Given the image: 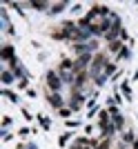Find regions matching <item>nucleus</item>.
I'll return each mask as SVG.
<instances>
[{
    "label": "nucleus",
    "instance_id": "8",
    "mask_svg": "<svg viewBox=\"0 0 138 149\" xmlns=\"http://www.w3.org/2000/svg\"><path fill=\"white\" fill-rule=\"evenodd\" d=\"M65 9V2H56V5H51V13H58Z\"/></svg>",
    "mask_w": 138,
    "mask_h": 149
},
{
    "label": "nucleus",
    "instance_id": "15",
    "mask_svg": "<svg viewBox=\"0 0 138 149\" xmlns=\"http://www.w3.org/2000/svg\"><path fill=\"white\" fill-rule=\"evenodd\" d=\"M18 149H36L33 145H29V147H18Z\"/></svg>",
    "mask_w": 138,
    "mask_h": 149
},
{
    "label": "nucleus",
    "instance_id": "2",
    "mask_svg": "<svg viewBox=\"0 0 138 149\" xmlns=\"http://www.w3.org/2000/svg\"><path fill=\"white\" fill-rule=\"evenodd\" d=\"M47 85H49V89H54V93H58V89L63 85V78L58 76V71H49L47 74Z\"/></svg>",
    "mask_w": 138,
    "mask_h": 149
},
{
    "label": "nucleus",
    "instance_id": "10",
    "mask_svg": "<svg viewBox=\"0 0 138 149\" xmlns=\"http://www.w3.org/2000/svg\"><path fill=\"white\" fill-rule=\"evenodd\" d=\"M114 125H116V127H123V116H120V113H114Z\"/></svg>",
    "mask_w": 138,
    "mask_h": 149
},
{
    "label": "nucleus",
    "instance_id": "4",
    "mask_svg": "<svg viewBox=\"0 0 138 149\" xmlns=\"http://www.w3.org/2000/svg\"><path fill=\"white\" fill-rule=\"evenodd\" d=\"M80 105H82V96L78 91H74V98H71L69 107H71V109H80Z\"/></svg>",
    "mask_w": 138,
    "mask_h": 149
},
{
    "label": "nucleus",
    "instance_id": "6",
    "mask_svg": "<svg viewBox=\"0 0 138 149\" xmlns=\"http://www.w3.org/2000/svg\"><path fill=\"white\" fill-rule=\"evenodd\" d=\"M109 51H123V42H120V40H114V42H109Z\"/></svg>",
    "mask_w": 138,
    "mask_h": 149
},
{
    "label": "nucleus",
    "instance_id": "5",
    "mask_svg": "<svg viewBox=\"0 0 138 149\" xmlns=\"http://www.w3.org/2000/svg\"><path fill=\"white\" fill-rule=\"evenodd\" d=\"M0 56H2V60L13 62V47H11V45H7L5 49H2V54H0Z\"/></svg>",
    "mask_w": 138,
    "mask_h": 149
},
{
    "label": "nucleus",
    "instance_id": "13",
    "mask_svg": "<svg viewBox=\"0 0 138 149\" xmlns=\"http://www.w3.org/2000/svg\"><path fill=\"white\" fill-rule=\"evenodd\" d=\"M38 118H40V125H43L45 129H49V120H47V118H43V116H38Z\"/></svg>",
    "mask_w": 138,
    "mask_h": 149
},
{
    "label": "nucleus",
    "instance_id": "16",
    "mask_svg": "<svg viewBox=\"0 0 138 149\" xmlns=\"http://www.w3.org/2000/svg\"><path fill=\"white\" fill-rule=\"evenodd\" d=\"M134 149H138V140H136V143H134Z\"/></svg>",
    "mask_w": 138,
    "mask_h": 149
},
{
    "label": "nucleus",
    "instance_id": "14",
    "mask_svg": "<svg viewBox=\"0 0 138 149\" xmlns=\"http://www.w3.org/2000/svg\"><path fill=\"white\" fill-rule=\"evenodd\" d=\"M123 140H125V143H132L134 136H132V134H123Z\"/></svg>",
    "mask_w": 138,
    "mask_h": 149
},
{
    "label": "nucleus",
    "instance_id": "3",
    "mask_svg": "<svg viewBox=\"0 0 138 149\" xmlns=\"http://www.w3.org/2000/svg\"><path fill=\"white\" fill-rule=\"evenodd\" d=\"M49 105L56 107V109L63 107V98H60V93H51V96H49Z\"/></svg>",
    "mask_w": 138,
    "mask_h": 149
},
{
    "label": "nucleus",
    "instance_id": "7",
    "mask_svg": "<svg viewBox=\"0 0 138 149\" xmlns=\"http://www.w3.org/2000/svg\"><path fill=\"white\" fill-rule=\"evenodd\" d=\"M2 82H5V85H11L13 82V74L11 71H2Z\"/></svg>",
    "mask_w": 138,
    "mask_h": 149
},
{
    "label": "nucleus",
    "instance_id": "9",
    "mask_svg": "<svg viewBox=\"0 0 138 149\" xmlns=\"http://www.w3.org/2000/svg\"><path fill=\"white\" fill-rule=\"evenodd\" d=\"M107 147H109V138H102L100 143L96 145V149H107Z\"/></svg>",
    "mask_w": 138,
    "mask_h": 149
},
{
    "label": "nucleus",
    "instance_id": "1",
    "mask_svg": "<svg viewBox=\"0 0 138 149\" xmlns=\"http://www.w3.org/2000/svg\"><path fill=\"white\" fill-rule=\"evenodd\" d=\"M58 76L63 78V82H74L76 80V67L71 60H63L60 69H58Z\"/></svg>",
    "mask_w": 138,
    "mask_h": 149
},
{
    "label": "nucleus",
    "instance_id": "12",
    "mask_svg": "<svg viewBox=\"0 0 138 149\" xmlns=\"http://www.w3.org/2000/svg\"><path fill=\"white\" fill-rule=\"evenodd\" d=\"M31 7H36V9H45V7H49L47 2H31Z\"/></svg>",
    "mask_w": 138,
    "mask_h": 149
},
{
    "label": "nucleus",
    "instance_id": "11",
    "mask_svg": "<svg viewBox=\"0 0 138 149\" xmlns=\"http://www.w3.org/2000/svg\"><path fill=\"white\" fill-rule=\"evenodd\" d=\"M123 93H125L127 98H129V96H132V89H129V85H127V82H125V85H123Z\"/></svg>",
    "mask_w": 138,
    "mask_h": 149
}]
</instances>
